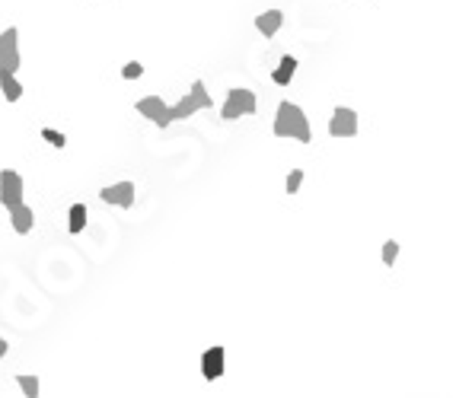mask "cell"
I'll use <instances>...</instances> for the list:
<instances>
[{"label":"cell","mask_w":456,"mask_h":398,"mask_svg":"<svg viewBox=\"0 0 456 398\" xmlns=\"http://www.w3.org/2000/svg\"><path fill=\"white\" fill-rule=\"evenodd\" d=\"M274 137H290V141L310 143L313 131H310V118L297 102H281L278 115H274Z\"/></svg>","instance_id":"1"},{"label":"cell","mask_w":456,"mask_h":398,"mask_svg":"<svg viewBox=\"0 0 456 398\" xmlns=\"http://www.w3.org/2000/svg\"><path fill=\"white\" fill-rule=\"evenodd\" d=\"M211 106H214V99H211V96L205 92V83H201V80H195L189 96H182V99L175 102L173 108H166V125L182 121V118H191L195 112H201V108H211Z\"/></svg>","instance_id":"2"},{"label":"cell","mask_w":456,"mask_h":398,"mask_svg":"<svg viewBox=\"0 0 456 398\" xmlns=\"http://www.w3.org/2000/svg\"><path fill=\"white\" fill-rule=\"evenodd\" d=\"M256 108H258L256 92L236 86V90L227 92V102H224V108H220V118H224V121H236L240 115H256Z\"/></svg>","instance_id":"3"},{"label":"cell","mask_w":456,"mask_h":398,"mask_svg":"<svg viewBox=\"0 0 456 398\" xmlns=\"http://www.w3.org/2000/svg\"><path fill=\"white\" fill-rule=\"evenodd\" d=\"M17 39H19L17 26H10V29L0 32V80H3V77H17V70H19V45H17Z\"/></svg>","instance_id":"4"},{"label":"cell","mask_w":456,"mask_h":398,"mask_svg":"<svg viewBox=\"0 0 456 398\" xmlns=\"http://www.w3.org/2000/svg\"><path fill=\"white\" fill-rule=\"evenodd\" d=\"M0 204L7 210L23 204V175L13 172V169H3L0 172Z\"/></svg>","instance_id":"5"},{"label":"cell","mask_w":456,"mask_h":398,"mask_svg":"<svg viewBox=\"0 0 456 398\" xmlns=\"http://www.w3.org/2000/svg\"><path fill=\"white\" fill-rule=\"evenodd\" d=\"M329 134L332 137H354L357 134V112L354 108H345L339 106L332 112V121H329Z\"/></svg>","instance_id":"6"},{"label":"cell","mask_w":456,"mask_h":398,"mask_svg":"<svg viewBox=\"0 0 456 398\" xmlns=\"http://www.w3.org/2000/svg\"><path fill=\"white\" fill-rule=\"evenodd\" d=\"M201 376H205L207 382H214L224 376V348H220V344H214V348H207L205 354H201Z\"/></svg>","instance_id":"7"},{"label":"cell","mask_w":456,"mask_h":398,"mask_svg":"<svg viewBox=\"0 0 456 398\" xmlns=\"http://www.w3.org/2000/svg\"><path fill=\"white\" fill-rule=\"evenodd\" d=\"M99 198L106 204H118V208H131L134 204V182H118V185H106L99 191Z\"/></svg>","instance_id":"8"},{"label":"cell","mask_w":456,"mask_h":398,"mask_svg":"<svg viewBox=\"0 0 456 398\" xmlns=\"http://www.w3.org/2000/svg\"><path fill=\"white\" fill-rule=\"evenodd\" d=\"M137 112H141L144 118H150L157 128H169V125H166V102H163V96H144V99H137Z\"/></svg>","instance_id":"9"},{"label":"cell","mask_w":456,"mask_h":398,"mask_svg":"<svg viewBox=\"0 0 456 398\" xmlns=\"http://www.w3.org/2000/svg\"><path fill=\"white\" fill-rule=\"evenodd\" d=\"M281 26H284V13H281V10H265L262 17H256V29L265 35V39L278 35V29H281Z\"/></svg>","instance_id":"10"},{"label":"cell","mask_w":456,"mask_h":398,"mask_svg":"<svg viewBox=\"0 0 456 398\" xmlns=\"http://www.w3.org/2000/svg\"><path fill=\"white\" fill-rule=\"evenodd\" d=\"M10 220H13V230L19 232V236H26V232L32 230V220H35V214H32V208L29 204H19V208H13L10 210Z\"/></svg>","instance_id":"11"},{"label":"cell","mask_w":456,"mask_h":398,"mask_svg":"<svg viewBox=\"0 0 456 398\" xmlns=\"http://www.w3.org/2000/svg\"><path fill=\"white\" fill-rule=\"evenodd\" d=\"M294 74H297V58H290V54H287V58H281L278 70L272 74V80H274L278 86H287V83H290V77H294Z\"/></svg>","instance_id":"12"},{"label":"cell","mask_w":456,"mask_h":398,"mask_svg":"<svg viewBox=\"0 0 456 398\" xmlns=\"http://www.w3.org/2000/svg\"><path fill=\"white\" fill-rule=\"evenodd\" d=\"M17 386L23 389V395H26V398H39V376H32V373H19V376H17Z\"/></svg>","instance_id":"13"},{"label":"cell","mask_w":456,"mask_h":398,"mask_svg":"<svg viewBox=\"0 0 456 398\" xmlns=\"http://www.w3.org/2000/svg\"><path fill=\"white\" fill-rule=\"evenodd\" d=\"M0 86H3V96H7V102H19V96H23V83H19L17 77H3V80H0Z\"/></svg>","instance_id":"14"},{"label":"cell","mask_w":456,"mask_h":398,"mask_svg":"<svg viewBox=\"0 0 456 398\" xmlns=\"http://www.w3.org/2000/svg\"><path fill=\"white\" fill-rule=\"evenodd\" d=\"M83 226H86V208H83V204H74V208H70V223H67V230L74 232H83Z\"/></svg>","instance_id":"15"},{"label":"cell","mask_w":456,"mask_h":398,"mask_svg":"<svg viewBox=\"0 0 456 398\" xmlns=\"http://www.w3.org/2000/svg\"><path fill=\"white\" fill-rule=\"evenodd\" d=\"M41 137L51 143V147H58V150H64L67 147V137L61 131H51V128H41Z\"/></svg>","instance_id":"16"},{"label":"cell","mask_w":456,"mask_h":398,"mask_svg":"<svg viewBox=\"0 0 456 398\" xmlns=\"http://www.w3.org/2000/svg\"><path fill=\"white\" fill-rule=\"evenodd\" d=\"M399 258V242L396 239H390V242H383V265H390L392 268V261Z\"/></svg>","instance_id":"17"},{"label":"cell","mask_w":456,"mask_h":398,"mask_svg":"<svg viewBox=\"0 0 456 398\" xmlns=\"http://www.w3.org/2000/svg\"><path fill=\"white\" fill-rule=\"evenodd\" d=\"M141 74H144V64H141V61H128V64L122 67V77H124V80H137Z\"/></svg>","instance_id":"18"},{"label":"cell","mask_w":456,"mask_h":398,"mask_svg":"<svg viewBox=\"0 0 456 398\" xmlns=\"http://www.w3.org/2000/svg\"><path fill=\"white\" fill-rule=\"evenodd\" d=\"M300 185H303V169H294V172L287 175V191L290 195H297Z\"/></svg>","instance_id":"19"},{"label":"cell","mask_w":456,"mask_h":398,"mask_svg":"<svg viewBox=\"0 0 456 398\" xmlns=\"http://www.w3.org/2000/svg\"><path fill=\"white\" fill-rule=\"evenodd\" d=\"M7 348H10V344H7V341H3V338H0V357L7 354Z\"/></svg>","instance_id":"20"}]
</instances>
